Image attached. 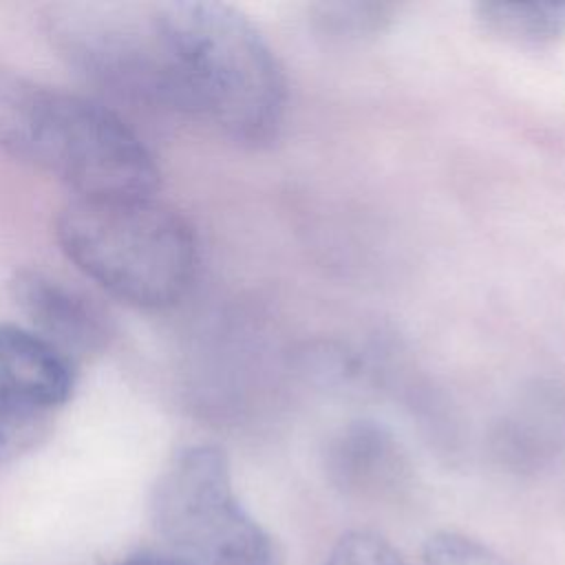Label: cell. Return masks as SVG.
<instances>
[{
	"instance_id": "cell-10",
	"label": "cell",
	"mask_w": 565,
	"mask_h": 565,
	"mask_svg": "<svg viewBox=\"0 0 565 565\" xmlns=\"http://www.w3.org/2000/svg\"><path fill=\"white\" fill-rule=\"evenodd\" d=\"M395 7L384 2H327L316 7L320 31L333 38H364L382 31Z\"/></svg>"
},
{
	"instance_id": "cell-11",
	"label": "cell",
	"mask_w": 565,
	"mask_h": 565,
	"mask_svg": "<svg viewBox=\"0 0 565 565\" xmlns=\"http://www.w3.org/2000/svg\"><path fill=\"white\" fill-rule=\"evenodd\" d=\"M51 415L0 399V463L20 459L46 439Z\"/></svg>"
},
{
	"instance_id": "cell-3",
	"label": "cell",
	"mask_w": 565,
	"mask_h": 565,
	"mask_svg": "<svg viewBox=\"0 0 565 565\" xmlns=\"http://www.w3.org/2000/svg\"><path fill=\"white\" fill-rule=\"evenodd\" d=\"M55 238L79 271L135 307L174 305L196 274L192 225L154 196H75L55 218Z\"/></svg>"
},
{
	"instance_id": "cell-4",
	"label": "cell",
	"mask_w": 565,
	"mask_h": 565,
	"mask_svg": "<svg viewBox=\"0 0 565 565\" xmlns=\"http://www.w3.org/2000/svg\"><path fill=\"white\" fill-rule=\"evenodd\" d=\"M150 523L188 565L285 563L278 541L238 501L225 452L210 444L168 461L150 494Z\"/></svg>"
},
{
	"instance_id": "cell-1",
	"label": "cell",
	"mask_w": 565,
	"mask_h": 565,
	"mask_svg": "<svg viewBox=\"0 0 565 565\" xmlns=\"http://www.w3.org/2000/svg\"><path fill=\"white\" fill-rule=\"evenodd\" d=\"M170 108L245 148L274 143L285 126L287 79L260 31L234 7L207 0L154 2Z\"/></svg>"
},
{
	"instance_id": "cell-14",
	"label": "cell",
	"mask_w": 565,
	"mask_h": 565,
	"mask_svg": "<svg viewBox=\"0 0 565 565\" xmlns=\"http://www.w3.org/2000/svg\"><path fill=\"white\" fill-rule=\"evenodd\" d=\"M119 565H188V563L168 550H143V552L130 554Z\"/></svg>"
},
{
	"instance_id": "cell-2",
	"label": "cell",
	"mask_w": 565,
	"mask_h": 565,
	"mask_svg": "<svg viewBox=\"0 0 565 565\" xmlns=\"http://www.w3.org/2000/svg\"><path fill=\"white\" fill-rule=\"evenodd\" d=\"M0 150L71 185L77 196H152L161 172L106 106L0 68Z\"/></svg>"
},
{
	"instance_id": "cell-5",
	"label": "cell",
	"mask_w": 565,
	"mask_h": 565,
	"mask_svg": "<svg viewBox=\"0 0 565 565\" xmlns=\"http://www.w3.org/2000/svg\"><path fill=\"white\" fill-rule=\"evenodd\" d=\"M46 35L86 79L106 90L170 108V79L154 4L66 2L49 7Z\"/></svg>"
},
{
	"instance_id": "cell-13",
	"label": "cell",
	"mask_w": 565,
	"mask_h": 565,
	"mask_svg": "<svg viewBox=\"0 0 565 565\" xmlns=\"http://www.w3.org/2000/svg\"><path fill=\"white\" fill-rule=\"evenodd\" d=\"M424 565H508L497 552L459 532H435L424 545Z\"/></svg>"
},
{
	"instance_id": "cell-7",
	"label": "cell",
	"mask_w": 565,
	"mask_h": 565,
	"mask_svg": "<svg viewBox=\"0 0 565 565\" xmlns=\"http://www.w3.org/2000/svg\"><path fill=\"white\" fill-rule=\"evenodd\" d=\"M75 384L73 362L31 329L0 324V399L51 415Z\"/></svg>"
},
{
	"instance_id": "cell-8",
	"label": "cell",
	"mask_w": 565,
	"mask_h": 565,
	"mask_svg": "<svg viewBox=\"0 0 565 565\" xmlns=\"http://www.w3.org/2000/svg\"><path fill=\"white\" fill-rule=\"evenodd\" d=\"M331 481L351 494H382L406 477V459L397 439L377 422L360 419L344 426L329 444Z\"/></svg>"
},
{
	"instance_id": "cell-9",
	"label": "cell",
	"mask_w": 565,
	"mask_h": 565,
	"mask_svg": "<svg viewBox=\"0 0 565 565\" xmlns=\"http://www.w3.org/2000/svg\"><path fill=\"white\" fill-rule=\"evenodd\" d=\"M477 22L514 46H547L565 35L563 2H479Z\"/></svg>"
},
{
	"instance_id": "cell-6",
	"label": "cell",
	"mask_w": 565,
	"mask_h": 565,
	"mask_svg": "<svg viewBox=\"0 0 565 565\" xmlns=\"http://www.w3.org/2000/svg\"><path fill=\"white\" fill-rule=\"evenodd\" d=\"M9 289L15 307L29 320L31 331L71 362L97 355L108 347V318L95 302L66 282L38 269H20L11 278Z\"/></svg>"
},
{
	"instance_id": "cell-12",
	"label": "cell",
	"mask_w": 565,
	"mask_h": 565,
	"mask_svg": "<svg viewBox=\"0 0 565 565\" xmlns=\"http://www.w3.org/2000/svg\"><path fill=\"white\" fill-rule=\"evenodd\" d=\"M324 565H408V563L382 534L371 530H353L338 539Z\"/></svg>"
}]
</instances>
